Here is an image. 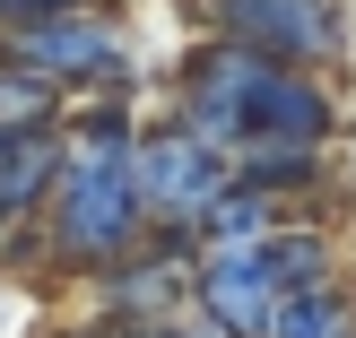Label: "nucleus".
Wrapping results in <instances>:
<instances>
[{
    "label": "nucleus",
    "mask_w": 356,
    "mask_h": 338,
    "mask_svg": "<svg viewBox=\"0 0 356 338\" xmlns=\"http://www.w3.org/2000/svg\"><path fill=\"white\" fill-rule=\"evenodd\" d=\"M209 26L287 61V69H339L348 61V0H209Z\"/></svg>",
    "instance_id": "3"
},
{
    "label": "nucleus",
    "mask_w": 356,
    "mask_h": 338,
    "mask_svg": "<svg viewBox=\"0 0 356 338\" xmlns=\"http://www.w3.org/2000/svg\"><path fill=\"white\" fill-rule=\"evenodd\" d=\"M270 338H356V287H348V278H330V287L287 295Z\"/></svg>",
    "instance_id": "12"
},
{
    "label": "nucleus",
    "mask_w": 356,
    "mask_h": 338,
    "mask_svg": "<svg viewBox=\"0 0 356 338\" xmlns=\"http://www.w3.org/2000/svg\"><path fill=\"white\" fill-rule=\"evenodd\" d=\"M278 304H287V287H278V269H270V235L261 243H209L200 252V312L226 338H270Z\"/></svg>",
    "instance_id": "7"
},
{
    "label": "nucleus",
    "mask_w": 356,
    "mask_h": 338,
    "mask_svg": "<svg viewBox=\"0 0 356 338\" xmlns=\"http://www.w3.org/2000/svg\"><path fill=\"white\" fill-rule=\"evenodd\" d=\"M139 165H148L156 226H200L209 208L226 200V183H235V148H209L183 121H156V130L139 139Z\"/></svg>",
    "instance_id": "5"
},
{
    "label": "nucleus",
    "mask_w": 356,
    "mask_h": 338,
    "mask_svg": "<svg viewBox=\"0 0 356 338\" xmlns=\"http://www.w3.org/2000/svg\"><path fill=\"white\" fill-rule=\"evenodd\" d=\"M44 235H52V269H79V278L148 252L156 200H148L139 139H70V165L44 200Z\"/></svg>",
    "instance_id": "1"
},
{
    "label": "nucleus",
    "mask_w": 356,
    "mask_h": 338,
    "mask_svg": "<svg viewBox=\"0 0 356 338\" xmlns=\"http://www.w3.org/2000/svg\"><path fill=\"white\" fill-rule=\"evenodd\" d=\"M52 121H70V96L44 69H26V61L0 52V130H52Z\"/></svg>",
    "instance_id": "11"
},
{
    "label": "nucleus",
    "mask_w": 356,
    "mask_h": 338,
    "mask_svg": "<svg viewBox=\"0 0 356 338\" xmlns=\"http://www.w3.org/2000/svg\"><path fill=\"white\" fill-rule=\"evenodd\" d=\"M270 269H278V287L287 295H305V287H330L339 278V243H330V226H313V217H287L270 235Z\"/></svg>",
    "instance_id": "10"
},
{
    "label": "nucleus",
    "mask_w": 356,
    "mask_h": 338,
    "mask_svg": "<svg viewBox=\"0 0 356 338\" xmlns=\"http://www.w3.org/2000/svg\"><path fill=\"white\" fill-rule=\"evenodd\" d=\"M0 52L26 69H44L70 104L79 96H131L139 61H131V35L113 26V9H52V17H26V26L0 35Z\"/></svg>",
    "instance_id": "2"
},
{
    "label": "nucleus",
    "mask_w": 356,
    "mask_h": 338,
    "mask_svg": "<svg viewBox=\"0 0 356 338\" xmlns=\"http://www.w3.org/2000/svg\"><path fill=\"white\" fill-rule=\"evenodd\" d=\"M243 139H305V148H330V139H339V96H330V78L322 69L270 61L252 78V104H243Z\"/></svg>",
    "instance_id": "8"
},
{
    "label": "nucleus",
    "mask_w": 356,
    "mask_h": 338,
    "mask_svg": "<svg viewBox=\"0 0 356 338\" xmlns=\"http://www.w3.org/2000/svg\"><path fill=\"white\" fill-rule=\"evenodd\" d=\"M52 9H104V0H0V35L26 26V17H52Z\"/></svg>",
    "instance_id": "15"
},
{
    "label": "nucleus",
    "mask_w": 356,
    "mask_h": 338,
    "mask_svg": "<svg viewBox=\"0 0 356 338\" xmlns=\"http://www.w3.org/2000/svg\"><path fill=\"white\" fill-rule=\"evenodd\" d=\"M17 139H26V130H0V156H9V148H17Z\"/></svg>",
    "instance_id": "16"
},
{
    "label": "nucleus",
    "mask_w": 356,
    "mask_h": 338,
    "mask_svg": "<svg viewBox=\"0 0 356 338\" xmlns=\"http://www.w3.org/2000/svg\"><path fill=\"white\" fill-rule=\"evenodd\" d=\"M235 183H261L287 208H305V200L330 191V148H305V139H243L235 148Z\"/></svg>",
    "instance_id": "9"
},
{
    "label": "nucleus",
    "mask_w": 356,
    "mask_h": 338,
    "mask_svg": "<svg viewBox=\"0 0 356 338\" xmlns=\"http://www.w3.org/2000/svg\"><path fill=\"white\" fill-rule=\"evenodd\" d=\"M270 69V52L235 44V35L209 26V44L183 52V78H174V121L200 130L209 148H243V104H252V78Z\"/></svg>",
    "instance_id": "4"
},
{
    "label": "nucleus",
    "mask_w": 356,
    "mask_h": 338,
    "mask_svg": "<svg viewBox=\"0 0 356 338\" xmlns=\"http://www.w3.org/2000/svg\"><path fill=\"white\" fill-rule=\"evenodd\" d=\"M87 304H96L104 338H131V330L165 321V312L200 304V260H174V252L148 243V252H131V260H113V269L87 278Z\"/></svg>",
    "instance_id": "6"
},
{
    "label": "nucleus",
    "mask_w": 356,
    "mask_h": 338,
    "mask_svg": "<svg viewBox=\"0 0 356 338\" xmlns=\"http://www.w3.org/2000/svg\"><path fill=\"white\" fill-rule=\"evenodd\" d=\"M131 338H226V330L209 321L200 304H183V312H165V321H148V330H131Z\"/></svg>",
    "instance_id": "14"
},
{
    "label": "nucleus",
    "mask_w": 356,
    "mask_h": 338,
    "mask_svg": "<svg viewBox=\"0 0 356 338\" xmlns=\"http://www.w3.org/2000/svg\"><path fill=\"white\" fill-rule=\"evenodd\" d=\"M296 208L278 200V191H261V183H226V200L209 208V243H261V235H278V226H287Z\"/></svg>",
    "instance_id": "13"
}]
</instances>
